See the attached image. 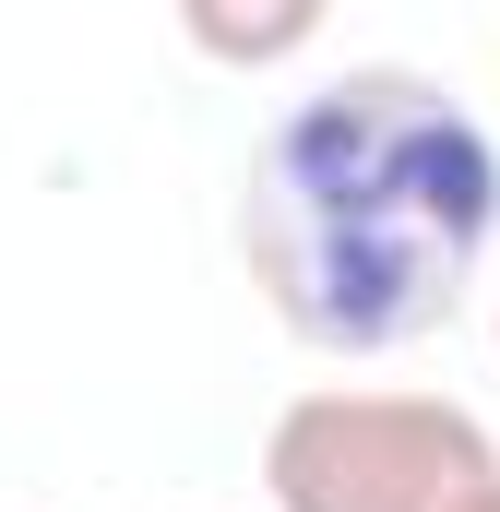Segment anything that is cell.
<instances>
[{"label": "cell", "mask_w": 500, "mask_h": 512, "mask_svg": "<svg viewBox=\"0 0 500 512\" xmlns=\"http://www.w3.org/2000/svg\"><path fill=\"white\" fill-rule=\"evenodd\" d=\"M500 239V143L441 84L370 60L262 131L239 179V262L322 358H393L441 334Z\"/></svg>", "instance_id": "cell-1"}, {"label": "cell", "mask_w": 500, "mask_h": 512, "mask_svg": "<svg viewBox=\"0 0 500 512\" xmlns=\"http://www.w3.org/2000/svg\"><path fill=\"white\" fill-rule=\"evenodd\" d=\"M500 477V441L453 393H298L262 429L274 512H453Z\"/></svg>", "instance_id": "cell-2"}, {"label": "cell", "mask_w": 500, "mask_h": 512, "mask_svg": "<svg viewBox=\"0 0 500 512\" xmlns=\"http://www.w3.org/2000/svg\"><path fill=\"white\" fill-rule=\"evenodd\" d=\"M322 24H334V0H179V36L215 72H286Z\"/></svg>", "instance_id": "cell-3"}, {"label": "cell", "mask_w": 500, "mask_h": 512, "mask_svg": "<svg viewBox=\"0 0 500 512\" xmlns=\"http://www.w3.org/2000/svg\"><path fill=\"white\" fill-rule=\"evenodd\" d=\"M453 512H500V477H489V489H465V501H453Z\"/></svg>", "instance_id": "cell-4"}, {"label": "cell", "mask_w": 500, "mask_h": 512, "mask_svg": "<svg viewBox=\"0 0 500 512\" xmlns=\"http://www.w3.org/2000/svg\"><path fill=\"white\" fill-rule=\"evenodd\" d=\"M489 334H500V310H489Z\"/></svg>", "instance_id": "cell-5"}]
</instances>
